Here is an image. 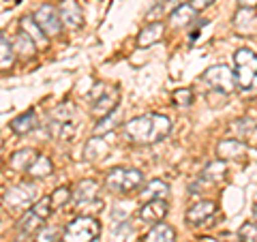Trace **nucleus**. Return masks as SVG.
<instances>
[{
	"mask_svg": "<svg viewBox=\"0 0 257 242\" xmlns=\"http://www.w3.org/2000/svg\"><path fill=\"white\" fill-rule=\"evenodd\" d=\"M172 131V123L170 118L163 114H142L131 118L128 123H124L122 133L131 144H138V146H150V144H157L161 140H165Z\"/></svg>",
	"mask_w": 257,
	"mask_h": 242,
	"instance_id": "obj_1",
	"label": "nucleus"
},
{
	"mask_svg": "<svg viewBox=\"0 0 257 242\" xmlns=\"http://www.w3.org/2000/svg\"><path fill=\"white\" fill-rule=\"evenodd\" d=\"M144 174L135 167H111L105 174V187L114 193H133L142 187Z\"/></svg>",
	"mask_w": 257,
	"mask_h": 242,
	"instance_id": "obj_2",
	"label": "nucleus"
},
{
	"mask_svg": "<svg viewBox=\"0 0 257 242\" xmlns=\"http://www.w3.org/2000/svg\"><path fill=\"white\" fill-rule=\"evenodd\" d=\"M101 236V223L94 216H77L62 231V242H92Z\"/></svg>",
	"mask_w": 257,
	"mask_h": 242,
	"instance_id": "obj_3",
	"label": "nucleus"
},
{
	"mask_svg": "<svg viewBox=\"0 0 257 242\" xmlns=\"http://www.w3.org/2000/svg\"><path fill=\"white\" fill-rule=\"evenodd\" d=\"M234 73L240 88H251L257 77V54L248 47H240L234 54Z\"/></svg>",
	"mask_w": 257,
	"mask_h": 242,
	"instance_id": "obj_4",
	"label": "nucleus"
},
{
	"mask_svg": "<svg viewBox=\"0 0 257 242\" xmlns=\"http://www.w3.org/2000/svg\"><path fill=\"white\" fill-rule=\"evenodd\" d=\"M50 135L54 140H69L71 135L75 133V111L71 105H58L52 111V118H50Z\"/></svg>",
	"mask_w": 257,
	"mask_h": 242,
	"instance_id": "obj_5",
	"label": "nucleus"
},
{
	"mask_svg": "<svg viewBox=\"0 0 257 242\" xmlns=\"http://www.w3.org/2000/svg\"><path fill=\"white\" fill-rule=\"evenodd\" d=\"M202 79L212 88L214 92H221V94H229L236 90V73L231 71L227 64H214V67L206 69Z\"/></svg>",
	"mask_w": 257,
	"mask_h": 242,
	"instance_id": "obj_6",
	"label": "nucleus"
},
{
	"mask_svg": "<svg viewBox=\"0 0 257 242\" xmlns=\"http://www.w3.org/2000/svg\"><path fill=\"white\" fill-rule=\"evenodd\" d=\"M3 201L11 210H26L28 206L37 204V187L30 182H22L18 187H11L3 193Z\"/></svg>",
	"mask_w": 257,
	"mask_h": 242,
	"instance_id": "obj_7",
	"label": "nucleus"
},
{
	"mask_svg": "<svg viewBox=\"0 0 257 242\" xmlns=\"http://www.w3.org/2000/svg\"><path fill=\"white\" fill-rule=\"evenodd\" d=\"M32 18L37 20V24L41 26V30L45 32L47 37H58L60 32H62V24H64V22H62V18H60V11L56 9V7H52V5L39 7Z\"/></svg>",
	"mask_w": 257,
	"mask_h": 242,
	"instance_id": "obj_8",
	"label": "nucleus"
},
{
	"mask_svg": "<svg viewBox=\"0 0 257 242\" xmlns=\"http://www.w3.org/2000/svg\"><path fill=\"white\" fill-rule=\"evenodd\" d=\"M234 30L238 35L244 37H253L257 35V9H248V7H240V9L234 13Z\"/></svg>",
	"mask_w": 257,
	"mask_h": 242,
	"instance_id": "obj_9",
	"label": "nucleus"
},
{
	"mask_svg": "<svg viewBox=\"0 0 257 242\" xmlns=\"http://www.w3.org/2000/svg\"><path fill=\"white\" fill-rule=\"evenodd\" d=\"M118 99H120L118 88H114V90L99 92V94H96V99L92 101V116L94 118H107V116H111V111H114L116 105H118Z\"/></svg>",
	"mask_w": 257,
	"mask_h": 242,
	"instance_id": "obj_10",
	"label": "nucleus"
},
{
	"mask_svg": "<svg viewBox=\"0 0 257 242\" xmlns=\"http://www.w3.org/2000/svg\"><path fill=\"white\" fill-rule=\"evenodd\" d=\"M167 212H170V204H167L165 199L146 201V204H142V208H140V219L150 225H157V223H163Z\"/></svg>",
	"mask_w": 257,
	"mask_h": 242,
	"instance_id": "obj_11",
	"label": "nucleus"
},
{
	"mask_svg": "<svg viewBox=\"0 0 257 242\" xmlns=\"http://www.w3.org/2000/svg\"><path fill=\"white\" fill-rule=\"evenodd\" d=\"M216 212V204L212 199H202V201H197V204H193L187 214H184V219H187L189 225H202L206 223L208 219H212Z\"/></svg>",
	"mask_w": 257,
	"mask_h": 242,
	"instance_id": "obj_12",
	"label": "nucleus"
},
{
	"mask_svg": "<svg viewBox=\"0 0 257 242\" xmlns=\"http://www.w3.org/2000/svg\"><path fill=\"white\" fill-rule=\"evenodd\" d=\"M246 155V144L240 140H221L216 144V159H242Z\"/></svg>",
	"mask_w": 257,
	"mask_h": 242,
	"instance_id": "obj_13",
	"label": "nucleus"
},
{
	"mask_svg": "<svg viewBox=\"0 0 257 242\" xmlns=\"http://www.w3.org/2000/svg\"><path fill=\"white\" fill-rule=\"evenodd\" d=\"M225 176H227V161L214 159V161H210V163L202 169V174H199V182L216 184V182L225 180Z\"/></svg>",
	"mask_w": 257,
	"mask_h": 242,
	"instance_id": "obj_14",
	"label": "nucleus"
},
{
	"mask_svg": "<svg viewBox=\"0 0 257 242\" xmlns=\"http://www.w3.org/2000/svg\"><path fill=\"white\" fill-rule=\"evenodd\" d=\"M58 11H60V18L67 26H71V28L82 26L84 15H82V7L77 5V0H62Z\"/></svg>",
	"mask_w": 257,
	"mask_h": 242,
	"instance_id": "obj_15",
	"label": "nucleus"
},
{
	"mask_svg": "<svg viewBox=\"0 0 257 242\" xmlns=\"http://www.w3.org/2000/svg\"><path fill=\"white\" fill-rule=\"evenodd\" d=\"M142 242H176V229L167 223H157L142 236Z\"/></svg>",
	"mask_w": 257,
	"mask_h": 242,
	"instance_id": "obj_16",
	"label": "nucleus"
},
{
	"mask_svg": "<svg viewBox=\"0 0 257 242\" xmlns=\"http://www.w3.org/2000/svg\"><path fill=\"white\" fill-rule=\"evenodd\" d=\"M37 152L32 148H22L18 152H13V155L9 157V167L13 169V172H28V167L37 161Z\"/></svg>",
	"mask_w": 257,
	"mask_h": 242,
	"instance_id": "obj_17",
	"label": "nucleus"
},
{
	"mask_svg": "<svg viewBox=\"0 0 257 242\" xmlns=\"http://www.w3.org/2000/svg\"><path fill=\"white\" fill-rule=\"evenodd\" d=\"M107 152H109V144L103 140L101 135H94L92 140H88V144L84 146L86 161H101V159H105Z\"/></svg>",
	"mask_w": 257,
	"mask_h": 242,
	"instance_id": "obj_18",
	"label": "nucleus"
},
{
	"mask_svg": "<svg viewBox=\"0 0 257 242\" xmlns=\"http://www.w3.org/2000/svg\"><path fill=\"white\" fill-rule=\"evenodd\" d=\"M20 30L26 32V35L37 43V47H47V35L41 30V26L37 24L35 18H22L20 20Z\"/></svg>",
	"mask_w": 257,
	"mask_h": 242,
	"instance_id": "obj_19",
	"label": "nucleus"
},
{
	"mask_svg": "<svg viewBox=\"0 0 257 242\" xmlns=\"http://www.w3.org/2000/svg\"><path fill=\"white\" fill-rule=\"evenodd\" d=\"M37 125H39L37 111L28 109V111H24V114H20L18 118L11 120V131L18 133V135H26V133L32 131V129H37Z\"/></svg>",
	"mask_w": 257,
	"mask_h": 242,
	"instance_id": "obj_20",
	"label": "nucleus"
},
{
	"mask_svg": "<svg viewBox=\"0 0 257 242\" xmlns=\"http://www.w3.org/2000/svg\"><path fill=\"white\" fill-rule=\"evenodd\" d=\"M163 32H165V26H163L161 22L148 24V26L138 35V45H140V47H150V45L159 43L161 37H163Z\"/></svg>",
	"mask_w": 257,
	"mask_h": 242,
	"instance_id": "obj_21",
	"label": "nucleus"
},
{
	"mask_svg": "<svg viewBox=\"0 0 257 242\" xmlns=\"http://www.w3.org/2000/svg\"><path fill=\"white\" fill-rule=\"evenodd\" d=\"M167 195H170V184L163 180H150L146 187H144V191L140 193L144 204H146V201H155V199H165Z\"/></svg>",
	"mask_w": 257,
	"mask_h": 242,
	"instance_id": "obj_22",
	"label": "nucleus"
},
{
	"mask_svg": "<svg viewBox=\"0 0 257 242\" xmlns=\"http://www.w3.org/2000/svg\"><path fill=\"white\" fill-rule=\"evenodd\" d=\"M195 15H197V11L193 9L191 5H187V3H182L180 7H176V9L170 13V24L174 28H182V26H189V24L195 20Z\"/></svg>",
	"mask_w": 257,
	"mask_h": 242,
	"instance_id": "obj_23",
	"label": "nucleus"
},
{
	"mask_svg": "<svg viewBox=\"0 0 257 242\" xmlns=\"http://www.w3.org/2000/svg\"><path fill=\"white\" fill-rule=\"evenodd\" d=\"M234 133H236V140L240 142H255L257 144V125L248 118H238L234 123Z\"/></svg>",
	"mask_w": 257,
	"mask_h": 242,
	"instance_id": "obj_24",
	"label": "nucleus"
},
{
	"mask_svg": "<svg viewBox=\"0 0 257 242\" xmlns=\"http://www.w3.org/2000/svg\"><path fill=\"white\" fill-rule=\"evenodd\" d=\"M52 172H54V163L50 161V157L39 155L35 163L28 167L26 176H28V178H32V180H41V178H47V176H50Z\"/></svg>",
	"mask_w": 257,
	"mask_h": 242,
	"instance_id": "obj_25",
	"label": "nucleus"
},
{
	"mask_svg": "<svg viewBox=\"0 0 257 242\" xmlns=\"http://www.w3.org/2000/svg\"><path fill=\"white\" fill-rule=\"evenodd\" d=\"M96 191H99V184H96V180H79L75 184V191H73V197L79 201V204H84V201H92L96 199Z\"/></svg>",
	"mask_w": 257,
	"mask_h": 242,
	"instance_id": "obj_26",
	"label": "nucleus"
},
{
	"mask_svg": "<svg viewBox=\"0 0 257 242\" xmlns=\"http://www.w3.org/2000/svg\"><path fill=\"white\" fill-rule=\"evenodd\" d=\"M41 227H43V219H41V216H39L35 210H28V212L20 219V223H18V229H20L22 233H26V236H30V233H37Z\"/></svg>",
	"mask_w": 257,
	"mask_h": 242,
	"instance_id": "obj_27",
	"label": "nucleus"
},
{
	"mask_svg": "<svg viewBox=\"0 0 257 242\" xmlns=\"http://www.w3.org/2000/svg\"><path fill=\"white\" fill-rule=\"evenodd\" d=\"M15 47L13 43L9 41V37L3 35V39H0V69L3 71H9L13 67V62H15Z\"/></svg>",
	"mask_w": 257,
	"mask_h": 242,
	"instance_id": "obj_28",
	"label": "nucleus"
},
{
	"mask_svg": "<svg viewBox=\"0 0 257 242\" xmlns=\"http://www.w3.org/2000/svg\"><path fill=\"white\" fill-rule=\"evenodd\" d=\"M13 47H15V52H18L20 56H28V58H32V56H35V52L39 50L37 43L32 41V39L26 35V32H22V30L18 32V37H15Z\"/></svg>",
	"mask_w": 257,
	"mask_h": 242,
	"instance_id": "obj_29",
	"label": "nucleus"
},
{
	"mask_svg": "<svg viewBox=\"0 0 257 242\" xmlns=\"http://www.w3.org/2000/svg\"><path fill=\"white\" fill-rule=\"evenodd\" d=\"M52 204H54V208H62V206H67L69 201H71V197H73V193H71L67 187H58L54 193H52Z\"/></svg>",
	"mask_w": 257,
	"mask_h": 242,
	"instance_id": "obj_30",
	"label": "nucleus"
},
{
	"mask_svg": "<svg viewBox=\"0 0 257 242\" xmlns=\"http://www.w3.org/2000/svg\"><path fill=\"white\" fill-rule=\"evenodd\" d=\"M30 210H35L41 219L45 221L47 216H50L54 212V204H52V197H41V199H37V204L30 208Z\"/></svg>",
	"mask_w": 257,
	"mask_h": 242,
	"instance_id": "obj_31",
	"label": "nucleus"
},
{
	"mask_svg": "<svg viewBox=\"0 0 257 242\" xmlns=\"http://www.w3.org/2000/svg\"><path fill=\"white\" fill-rule=\"evenodd\" d=\"M172 99L178 107H189L193 103V90L191 88H178V90L172 94Z\"/></svg>",
	"mask_w": 257,
	"mask_h": 242,
	"instance_id": "obj_32",
	"label": "nucleus"
},
{
	"mask_svg": "<svg viewBox=\"0 0 257 242\" xmlns=\"http://www.w3.org/2000/svg\"><path fill=\"white\" fill-rule=\"evenodd\" d=\"M238 238L240 242H257V223H244L238 229Z\"/></svg>",
	"mask_w": 257,
	"mask_h": 242,
	"instance_id": "obj_33",
	"label": "nucleus"
},
{
	"mask_svg": "<svg viewBox=\"0 0 257 242\" xmlns=\"http://www.w3.org/2000/svg\"><path fill=\"white\" fill-rule=\"evenodd\" d=\"M56 238H58V229L52 227V225H43L35 233V242H56Z\"/></svg>",
	"mask_w": 257,
	"mask_h": 242,
	"instance_id": "obj_34",
	"label": "nucleus"
},
{
	"mask_svg": "<svg viewBox=\"0 0 257 242\" xmlns=\"http://www.w3.org/2000/svg\"><path fill=\"white\" fill-rule=\"evenodd\" d=\"M131 231H133L131 223H128V221H122V223H118L116 227L111 229V236H114L116 240H124V238L131 236Z\"/></svg>",
	"mask_w": 257,
	"mask_h": 242,
	"instance_id": "obj_35",
	"label": "nucleus"
},
{
	"mask_svg": "<svg viewBox=\"0 0 257 242\" xmlns=\"http://www.w3.org/2000/svg\"><path fill=\"white\" fill-rule=\"evenodd\" d=\"M212 3H214V0H191V3H189V5H191V7H193V9H195V11L199 13V11H204V9H208V7H210Z\"/></svg>",
	"mask_w": 257,
	"mask_h": 242,
	"instance_id": "obj_36",
	"label": "nucleus"
},
{
	"mask_svg": "<svg viewBox=\"0 0 257 242\" xmlns=\"http://www.w3.org/2000/svg\"><path fill=\"white\" fill-rule=\"evenodd\" d=\"M240 7H248V9H257V0H238Z\"/></svg>",
	"mask_w": 257,
	"mask_h": 242,
	"instance_id": "obj_37",
	"label": "nucleus"
},
{
	"mask_svg": "<svg viewBox=\"0 0 257 242\" xmlns=\"http://www.w3.org/2000/svg\"><path fill=\"white\" fill-rule=\"evenodd\" d=\"M253 221H255V223H257V206H255V208H253Z\"/></svg>",
	"mask_w": 257,
	"mask_h": 242,
	"instance_id": "obj_38",
	"label": "nucleus"
},
{
	"mask_svg": "<svg viewBox=\"0 0 257 242\" xmlns=\"http://www.w3.org/2000/svg\"><path fill=\"white\" fill-rule=\"evenodd\" d=\"M15 242H28V240H15Z\"/></svg>",
	"mask_w": 257,
	"mask_h": 242,
	"instance_id": "obj_39",
	"label": "nucleus"
}]
</instances>
